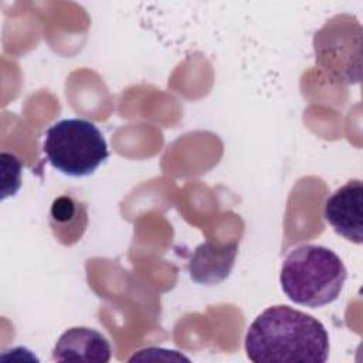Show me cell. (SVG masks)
<instances>
[{"mask_svg": "<svg viewBox=\"0 0 363 363\" xmlns=\"http://www.w3.org/2000/svg\"><path fill=\"white\" fill-rule=\"evenodd\" d=\"M245 352L254 363H325L329 336L312 315L275 305L261 312L250 325Z\"/></svg>", "mask_w": 363, "mask_h": 363, "instance_id": "cell-1", "label": "cell"}, {"mask_svg": "<svg viewBox=\"0 0 363 363\" xmlns=\"http://www.w3.org/2000/svg\"><path fill=\"white\" fill-rule=\"evenodd\" d=\"M346 277V267L337 254L322 245L303 244L286 255L279 282L289 301L320 308L337 299Z\"/></svg>", "mask_w": 363, "mask_h": 363, "instance_id": "cell-2", "label": "cell"}, {"mask_svg": "<svg viewBox=\"0 0 363 363\" xmlns=\"http://www.w3.org/2000/svg\"><path fill=\"white\" fill-rule=\"evenodd\" d=\"M43 150L54 169L72 177L92 174L109 156L102 132L92 122L79 118L51 125L45 132Z\"/></svg>", "mask_w": 363, "mask_h": 363, "instance_id": "cell-3", "label": "cell"}, {"mask_svg": "<svg viewBox=\"0 0 363 363\" xmlns=\"http://www.w3.org/2000/svg\"><path fill=\"white\" fill-rule=\"evenodd\" d=\"M316 64L333 79L357 84L362 78V27L350 16L328 21L313 37Z\"/></svg>", "mask_w": 363, "mask_h": 363, "instance_id": "cell-4", "label": "cell"}, {"mask_svg": "<svg viewBox=\"0 0 363 363\" xmlns=\"http://www.w3.org/2000/svg\"><path fill=\"white\" fill-rule=\"evenodd\" d=\"M363 184L360 180H349L333 191L325 203L323 216L332 228L354 244L363 241Z\"/></svg>", "mask_w": 363, "mask_h": 363, "instance_id": "cell-5", "label": "cell"}, {"mask_svg": "<svg viewBox=\"0 0 363 363\" xmlns=\"http://www.w3.org/2000/svg\"><path fill=\"white\" fill-rule=\"evenodd\" d=\"M111 345L95 329L75 326L65 330L52 349L55 362L106 363L111 360Z\"/></svg>", "mask_w": 363, "mask_h": 363, "instance_id": "cell-6", "label": "cell"}, {"mask_svg": "<svg viewBox=\"0 0 363 363\" xmlns=\"http://www.w3.org/2000/svg\"><path fill=\"white\" fill-rule=\"evenodd\" d=\"M238 244L235 241L220 244L206 241L200 244L189 262L190 278L201 285H217L224 281L235 262Z\"/></svg>", "mask_w": 363, "mask_h": 363, "instance_id": "cell-7", "label": "cell"}, {"mask_svg": "<svg viewBox=\"0 0 363 363\" xmlns=\"http://www.w3.org/2000/svg\"><path fill=\"white\" fill-rule=\"evenodd\" d=\"M157 347H149V349H142L139 353H135L129 362L135 360H156V359H163V360H189L183 354H179L176 350H166L160 349V353H157Z\"/></svg>", "mask_w": 363, "mask_h": 363, "instance_id": "cell-8", "label": "cell"}]
</instances>
